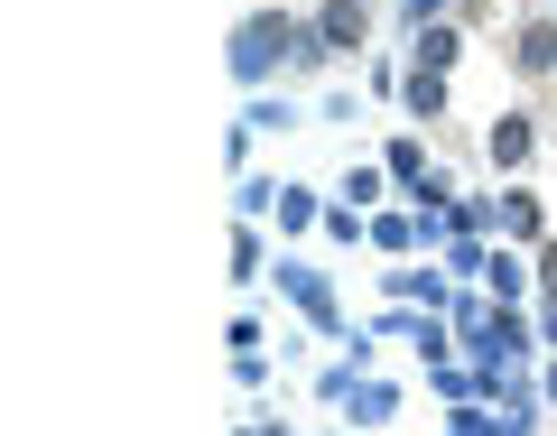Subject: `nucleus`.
I'll use <instances>...</instances> for the list:
<instances>
[{
	"label": "nucleus",
	"mask_w": 557,
	"mask_h": 436,
	"mask_svg": "<svg viewBox=\"0 0 557 436\" xmlns=\"http://www.w3.org/2000/svg\"><path fill=\"white\" fill-rule=\"evenodd\" d=\"M278 47H288V28H278V20H251V28H242V38H233V75H270V57H278Z\"/></svg>",
	"instance_id": "f257e3e1"
},
{
	"label": "nucleus",
	"mask_w": 557,
	"mask_h": 436,
	"mask_svg": "<svg viewBox=\"0 0 557 436\" xmlns=\"http://www.w3.org/2000/svg\"><path fill=\"white\" fill-rule=\"evenodd\" d=\"M493 159H502V167L530 159V121H493Z\"/></svg>",
	"instance_id": "f03ea898"
},
{
	"label": "nucleus",
	"mask_w": 557,
	"mask_h": 436,
	"mask_svg": "<svg viewBox=\"0 0 557 436\" xmlns=\"http://www.w3.org/2000/svg\"><path fill=\"white\" fill-rule=\"evenodd\" d=\"M325 38H335V47H362V10H354V0H335V10H325Z\"/></svg>",
	"instance_id": "7ed1b4c3"
},
{
	"label": "nucleus",
	"mask_w": 557,
	"mask_h": 436,
	"mask_svg": "<svg viewBox=\"0 0 557 436\" xmlns=\"http://www.w3.org/2000/svg\"><path fill=\"white\" fill-rule=\"evenodd\" d=\"M520 65H530V75H548V65H557V28H530V38H520Z\"/></svg>",
	"instance_id": "20e7f679"
},
{
	"label": "nucleus",
	"mask_w": 557,
	"mask_h": 436,
	"mask_svg": "<svg viewBox=\"0 0 557 436\" xmlns=\"http://www.w3.org/2000/svg\"><path fill=\"white\" fill-rule=\"evenodd\" d=\"M437 10H446V0H409V20H437Z\"/></svg>",
	"instance_id": "39448f33"
}]
</instances>
